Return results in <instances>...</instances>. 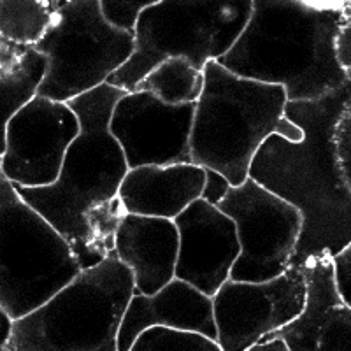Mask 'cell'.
<instances>
[{
  "label": "cell",
  "mask_w": 351,
  "mask_h": 351,
  "mask_svg": "<svg viewBox=\"0 0 351 351\" xmlns=\"http://www.w3.org/2000/svg\"><path fill=\"white\" fill-rule=\"evenodd\" d=\"M351 106V83L309 102H288L285 116L300 125L304 139L272 134L250 167V178L299 209L302 234L290 267L341 253L351 243V192L341 171L335 130Z\"/></svg>",
  "instance_id": "obj_1"
},
{
  "label": "cell",
  "mask_w": 351,
  "mask_h": 351,
  "mask_svg": "<svg viewBox=\"0 0 351 351\" xmlns=\"http://www.w3.org/2000/svg\"><path fill=\"white\" fill-rule=\"evenodd\" d=\"M125 95L106 83L67 102L80 118L81 134L69 148L60 178L43 188L12 184L69 241L83 271L114 253L116 230L127 216L120 188L130 169L109 132L112 109Z\"/></svg>",
  "instance_id": "obj_2"
},
{
  "label": "cell",
  "mask_w": 351,
  "mask_h": 351,
  "mask_svg": "<svg viewBox=\"0 0 351 351\" xmlns=\"http://www.w3.org/2000/svg\"><path fill=\"white\" fill-rule=\"evenodd\" d=\"M351 18V2L253 0L252 18L219 58L236 76L281 86L288 102H309L348 84L334 40Z\"/></svg>",
  "instance_id": "obj_3"
},
{
  "label": "cell",
  "mask_w": 351,
  "mask_h": 351,
  "mask_svg": "<svg viewBox=\"0 0 351 351\" xmlns=\"http://www.w3.org/2000/svg\"><path fill=\"white\" fill-rule=\"evenodd\" d=\"M204 80L190 141L193 164L241 186L262 144L278 132L288 104L287 92L236 76L218 62L206 65Z\"/></svg>",
  "instance_id": "obj_4"
},
{
  "label": "cell",
  "mask_w": 351,
  "mask_h": 351,
  "mask_svg": "<svg viewBox=\"0 0 351 351\" xmlns=\"http://www.w3.org/2000/svg\"><path fill=\"white\" fill-rule=\"evenodd\" d=\"M134 293V276L111 253L48 304L14 322L0 351H120L118 335Z\"/></svg>",
  "instance_id": "obj_5"
},
{
  "label": "cell",
  "mask_w": 351,
  "mask_h": 351,
  "mask_svg": "<svg viewBox=\"0 0 351 351\" xmlns=\"http://www.w3.org/2000/svg\"><path fill=\"white\" fill-rule=\"evenodd\" d=\"M83 272L69 241L0 181V311L14 322L32 315Z\"/></svg>",
  "instance_id": "obj_6"
},
{
  "label": "cell",
  "mask_w": 351,
  "mask_h": 351,
  "mask_svg": "<svg viewBox=\"0 0 351 351\" xmlns=\"http://www.w3.org/2000/svg\"><path fill=\"white\" fill-rule=\"evenodd\" d=\"M253 0L153 2L141 14L136 51L108 84L130 93L169 58H184L199 71L223 58L252 18Z\"/></svg>",
  "instance_id": "obj_7"
},
{
  "label": "cell",
  "mask_w": 351,
  "mask_h": 351,
  "mask_svg": "<svg viewBox=\"0 0 351 351\" xmlns=\"http://www.w3.org/2000/svg\"><path fill=\"white\" fill-rule=\"evenodd\" d=\"M36 48L48 58L40 97L71 102L93 92L136 51V36L112 28L99 0H62L51 28Z\"/></svg>",
  "instance_id": "obj_8"
},
{
  "label": "cell",
  "mask_w": 351,
  "mask_h": 351,
  "mask_svg": "<svg viewBox=\"0 0 351 351\" xmlns=\"http://www.w3.org/2000/svg\"><path fill=\"white\" fill-rule=\"evenodd\" d=\"M218 209L234 219L241 244L232 281L262 283L288 271L302 234L299 209L252 178L232 186Z\"/></svg>",
  "instance_id": "obj_9"
},
{
  "label": "cell",
  "mask_w": 351,
  "mask_h": 351,
  "mask_svg": "<svg viewBox=\"0 0 351 351\" xmlns=\"http://www.w3.org/2000/svg\"><path fill=\"white\" fill-rule=\"evenodd\" d=\"M307 299L304 267H288L271 281L228 280L213 297L218 343L223 351H246L302 315Z\"/></svg>",
  "instance_id": "obj_10"
},
{
  "label": "cell",
  "mask_w": 351,
  "mask_h": 351,
  "mask_svg": "<svg viewBox=\"0 0 351 351\" xmlns=\"http://www.w3.org/2000/svg\"><path fill=\"white\" fill-rule=\"evenodd\" d=\"M2 178L16 186L56 183L81 121L67 102L37 95L4 125Z\"/></svg>",
  "instance_id": "obj_11"
},
{
  "label": "cell",
  "mask_w": 351,
  "mask_h": 351,
  "mask_svg": "<svg viewBox=\"0 0 351 351\" xmlns=\"http://www.w3.org/2000/svg\"><path fill=\"white\" fill-rule=\"evenodd\" d=\"M197 104L167 106L148 92H130L112 109L109 132L128 169L193 164L192 128Z\"/></svg>",
  "instance_id": "obj_12"
},
{
  "label": "cell",
  "mask_w": 351,
  "mask_h": 351,
  "mask_svg": "<svg viewBox=\"0 0 351 351\" xmlns=\"http://www.w3.org/2000/svg\"><path fill=\"white\" fill-rule=\"evenodd\" d=\"M174 223L180 232L176 278L213 299L230 280L239 258L241 244L234 219L199 199Z\"/></svg>",
  "instance_id": "obj_13"
},
{
  "label": "cell",
  "mask_w": 351,
  "mask_h": 351,
  "mask_svg": "<svg viewBox=\"0 0 351 351\" xmlns=\"http://www.w3.org/2000/svg\"><path fill=\"white\" fill-rule=\"evenodd\" d=\"M307 299L302 315L267 335L287 343L290 351H351V307L335 287L332 256L304 265Z\"/></svg>",
  "instance_id": "obj_14"
},
{
  "label": "cell",
  "mask_w": 351,
  "mask_h": 351,
  "mask_svg": "<svg viewBox=\"0 0 351 351\" xmlns=\"http://www.w3.org/2000/svg\"><path fill=\"white\" fill-rule=\"evenodd\" d=\"M152 327L199 332L218 341L213 299L178 278L155 295L134 293L121 322L118 350H130L137 337Z\"/></svg>",
  "instance_id": "obj_15"
},
{
  "label": "cell",
  "mask_w": 351,
  "mask_h": 351,
  "mask_svg": "<svg viewBox=\"0 0 351 351\" xmlns=\"http://www.w3.org/2000/svg\"><path fill=\"white\" fill-rule=\"evenodd\" d=\"M114 255L134 276L137 293L155 295L176 280L180 232L174 219L127 215L116 230Z\"/></svg>",
  "instance_id": "obj_16"
},
{
  "label": "cell",
  "mask_w": 351,
  "mask_h": 351,
  "mask_svg": "<svg viewBox=\"0 0 351 351\" xmlns=\"http://www.w3.org/2000/svg\"><path fill=\"white\" fill-rule=\"evenodd\" d=\"M206 169L195 164L130 169L120 188L127 215L176 219L202 197Z\"/></svg>",
  "instance_id": "obj_17"
},
{
  "label": "cell",
  "mask_w": 351,
  "mask_h": 351,
  "mask_svg": "<svg viewBox=\"0 0 351 351\" xmlns=\"http://www.w3.org/2000/svg\"><path fill=\"white\" fill-rule=\"evenodd\" d=\"M46 74L48 58L36 46L0 39V88L5 123L39 95Z\"/></svg>",
  "instance_id": "obj_18"
},
{
  "label": "cell",
  "mask_w": 351,
  "mask_h": 351,
  "mask_svg": "<svg viewBox=\"0 0 351 351\" xmlns=\"http://www.w3.org/2000/svg\"><path fill=\"white\" fill-rule=\"evenodd\" d=\"M204 71L184 58H169L141 80L134 92H148L167 106L197 104L204 92Z\"/></svg>",
  "instance_id": "obj_19"
},
{
  "label": "cell",
  "mask_w": 351,
  "mask_h": 351,
  "mask_svg": "<svg viewBox=\"0 0 351 351\" xmlns=\"http://www.w3.org/2000/svg\"><path fill=\"white\" fill-rule=\"evenodd\" d=\"M62 0H0V39L36 46L51 28Z\"/></svg>",
  "instance_id": "obj_20"
},
{
  "label": "cell",
  "mask_w": 351,
  "mask_h": 351,
  "mask_svg": "<svg viewBox=\"0 0 351 351\" xmlns=\"http://www.w3.org/2000/svg\"><path fill=\"white\" fill-rule=\"evenodd\" d=\"M128 351H223L218 341L190 330L152 327L132 344Z\"/></svg>",
  "instance_id": "obj_21"
},
{
  "label": "cell",
  "mask_w": 351,
  "mask_h": 351,
  "mask_svg": "<svg viewBox=\"0 0 351 351\" xmlns=\"http://www.w3.org/2000/svg\"><path fill=\"white\" fill-rule=\"evenodd\" d=\"M99 2L104 20L112 28L130 36H136L141 14L153 4V2H114V0H99Z\"/></svg>",
  "instance_id": "obj_22"
},
{
  "label": "cell",
  "mask_w": 351,
  "mask_h": 351,
  "mask_svg": "<svg viewBox=\"0 0 351 351\" xmlns=\"http://www.w3.org/2000/svg\"><path fill=\"white\" fill-rule=\"evenodd\" d=\"M335 146H337V156H339L341 171H343L344 181L351 192V106L341 118L337 130H335Z\"/></svg>",
  "instance_id": "obj_23"
},
{
  "label": "cell",
  "mask_w": 351,
  "mask_h": 351,
  "mask_svg": "<svg viewBox=\"0 0 351 351\" xmlns=\"http://www.w3.org/2000/svg\"><path fill=\"white\" fill-rule=\"evenodd\" d=\"M332 262H334L335 287H337L341 299L351 307V243L343 252L337 253Z\"/></svg>",
  "instance_id": "obj_24"
},
{
  "label": "cell",
  "mask_w": 351,
  "mask_h": 351,
  "mask_svg": "<svg viewBox=\"0 0 351 351\" xmlns=\"http://www.w3.org/2000/svg\"><path fill=\"white\" fill-rule=\"evenodd\" d=\"M334 53L337 65L343 71L348 83H351V18L341 25L334 40Z\"/></svg>",
  "instance_id": "obj_25"
},
{
  "label": "cell",
  "mask_w": 351,
  "mask_h": 351,
  "mask_svg": "<svg viewBox=\"0 0 351 351\" xmlns=\"http://www.w3.org/2000/svg\"><path fill=\"white\" fill-rule=\"evenodd\" d=\"M230 188V181L223 174H219L213 169H206V184H204V192L200 199L218 208L219 204L223 202L225 197L228 195Z\"/></svg>",
  "instance_id": "obj_26"
},
{
  "label": "cell",
  "mask_w": 351,
  "mask_h": 351,
  "mask_svg": "<svg viewBox=\"0 0 351 351\" xmlns=\"http://www.w3.org/2000/svg\"><path fill=\"white\" fill-rule=\"evenodd\" d=\"M246 351H290V348L287 346L283 339H278V337H265L263 341H260L258 344L252 346Z\"/></svg>",
  "instance_id": "obj_27"
},
{
  "label": "cell",
  "mask_w": 351,
  "mask_h": 351,
  "mask_svg": "<svg viewBox=\"0 0 351 351\" xmlns=\"http://www.w3.org/2000/svg\"><path fill=\"white\" fill-rule=\"evenodd\" d=\"M2 313V337H0V348H4L5 344L9 343V339H11L12 335V327H14V319L11 318V316L8 315V313L0 311Z\"/></svg>",
  "instance_id": "obj_28"
}]
</instances>
